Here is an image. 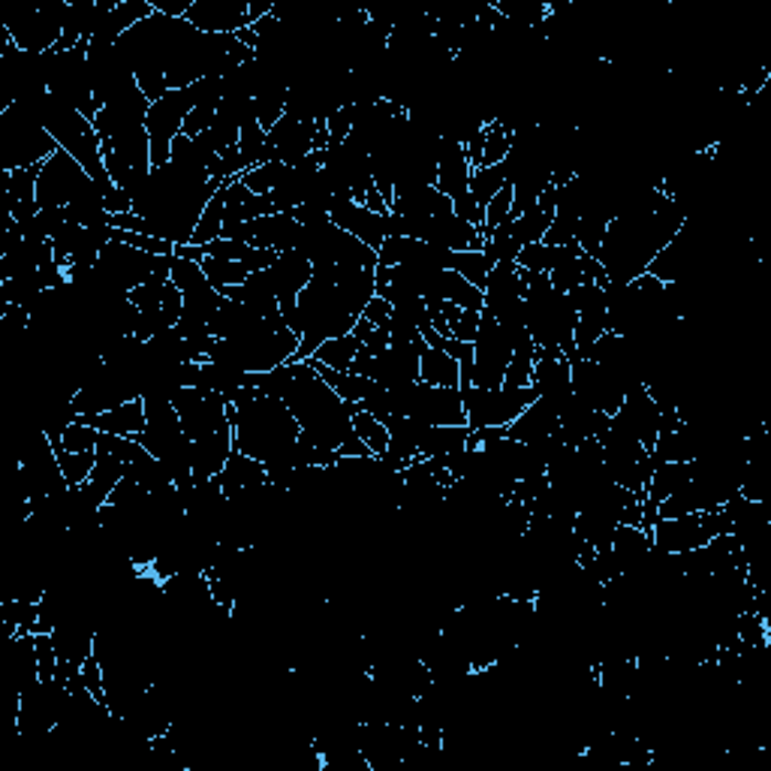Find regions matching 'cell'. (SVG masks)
<instances>
[{"label": "cell", "instance_id": "5b68a950", "mask_svg": "<svg viewBox=\"0 0 771 771\" xmlns=\"http://www.w3.org/2000/svg\"><path fill=\"white\" fill-rule=\"evenodd\" d=\"M389 392H392L395 416H404L419 425H467L462 389H443V385L416 380V383L398 385Z\"/></svg>", "mask_w": 771, "mask_h": 771}, {"label": "cell", "instance_id": "d6986e66", "mask_svg": "<svg viewBox=\"0 0 771 771\" xmlns=\"http://www.w3.org/2000/svg\"><path fill=\"white\" fill-rule=\"evenodd\" d=\"M184 19L209 36H235L244 28H251L247 0H193Z\"/></svg>", "mask_w": 771, "mask_h": 771}, {"label": "cell", "instance_id": "8992f818", "mask_svg": "<svg viewBox=\"0 0 771 771\" xmlns=\"http://www.w3.org/2000/svg\"><path fill=\"white\" fill-rule=\"evenodd\" d=\"M169 277H172V284L184 296V314H181L176 331L184 341L197 338V335H205L211 317L221 310L223 296L211 287V281L202 272V265L193 263V260H184V256H172V275Z\"/></svg>", "mask_w": 771, "mask_h": 771}, {"label": "cell", "instance_id": "680465c9", "mask_svg": "<svg viewBox=\"0 0 771 771\" xmlns=\"http://www.w3.org/2000/svg\"><path fill=\"white\" fill-rule=\"evenodd\" d=\"M112 230L122 232H148L145 230V221L136 214V211H127V214H109Z\"/></svg>", "mask_w": 771, "mask_h": 771}, {"label": "cell", "instance_id": "4dcf8cb0", "mask_svg": "<svg viewBox=\"0 0 771 771\" xmlns=\"http://www.w3.org/2000/svg\"><path fill=\"white\" fill-rule=\"evenodd\" d=\"M419 380L429 385H443V389H462V365L446 350L425 344L419 350Z\"/></svg>", "mask_w": 771, "mask_h": 771}, {"label": "cell", "instance_id": "7bdbcfd3", "mask_svg": "<svg viewBox=\"0 0 771 771\" xmlns=\"http://www.w3.org/2000/svg\"><path fill=\"white\" fill-rule=\"evenodd\" d=\"M504 184H507V166L504 163L483 166V169L471 172V193L483 209L504 190Z\"/></svg>", "mask_w": 771, "mask_h": 771}, {"label": "cell", "instance_id": "484cf974", "mask_svg": "<svg viewBox=\"0 0 771 771\" xmlns=\"http://www.w3.org/2000/svg\"><path fill=\"white\" fill-rule=\"evenodd\" d=\"M151 12H155L151 0H122L115 10H109L106 15H103V19H99L97 31H94V36H91V40L115 45L118 40H122L124 33L133 31V28H136L139 22H145Z\"/></svg>", "mask_w": 771, "mask_h": 771}, {"label": "cell", "instance_id": "91938a15", "mask_svg": "<svg viewBox=\"0 0 771 771\" xmlns=\"http://www.w3.org/2000/svg\"><path fill=\"white\" fill-rule=\"evenodd\" d=\"M558 202H561V188H558V184L551 181L549 188H546L540 193V199H537V205H540V209L546 211L549 218H555V211H558Z\"/></svg>", "mask_w": 771, "mask_h": 771}, {"label": "cell", "instance_id": "d590c367", "mask_svg": "<svg viewBox=\"0 0 771 771\" xmlns=\"http://www.w3.org/2000/svg\"><path fill=\"white\" fill-rule=\"evenodd\" d=\"M362 350V338H356L353 331L350 335H341V338H331V341L320 344L310 362H320L326 368H335V371H350L356 353Z\"/></svg>", "mask_w": 771, "mask_h": 771}, {"label": "cell", "instance_id": "f6af8a7d", "mask_svg": "<svg viewBox=\"0 0 771 771\" xmlns=\"http://www.w3.org/2000/svg\"><path fill=\"white\" fill-rule=\"evenodd\" d=\"M284 172H287V163L268 160V163H260L254 166V169H247L239 181H242L244 188L251 190V193H256V197H268V193L281 184Z\"/></svg>", "mask_w": 771, "mask_h": 771}, {"label": "cell", "instance_id": "9f6ffc18", "mask_svg": "<svg viewBox=\"0 0 771 771\" xmlns=\"http://www.w3.org/2000/svg\"><path fill=\"white\" fill-rule=\"evenodd\" d=\"M214 115H218V109H209V106H197V109L190 112L188 122H184V136H202V133L211 130V124H214Z\"/></svg>", "mask_w": 771, "mask_h": 771}, {"label": "cell", "instance_id": "1f68e13d", "mask_svg": "<svg viewBox=\"0 0 771 771\" xmlns=\"http://www.w3.org/2000/svg\"><path fill=\"white\" fill-rule=\"evenodd\" d=\"M537 353H540V347H537V341L530 338V331H521L516 341H513V359H509L507 374H504V385H507V389L534 385Z\"/></svg>", "mask_w": 771, "mask_h": 771}, {"label": "cell", "instance_id": "603a6c76", "mask_svg": "<svg viewBox=\"0 0 771 771\" xmlns=\"http://www.w3.org/2000/svg\"><path fill=\"white\" fill-rule=\"evenodd\" d=\"M558 434H561V419H558V410L551 408L546 398H537L521 416L513 419L507 425L509 441L525 443V446H540V443L551 441Z\"/></svg>", "mask_w": 771, "mask_h": 771}, {"label": "cell", "instance_id": "ac0fdd59", "mask_svg": "<svg viewBox=\"0 0 771 771\" xmlns=\"http://www.w3.org/2000/svg\"><path fill=\"white\" fill-rule=\"evenodd\" d=\"M320 130V122H296L284 115L281 122L265 133L263 163L277 160V163H298L308 155H314V136Z\"/></svg>", "mask_w": 771, "mask_h": 771}, {"label": "cell", "instance_id": "8d00e7d4", "mask_svg": "<svg viewBox=\"0 0 771 771\" xmlns=\"http://www.w3.org/2000/svg\"><path fill=\"white\" fill-rule=\"evenodd\" d=\"M441 293H443V302H452L455 308L462 310H479L485 308V293L479 287H474L471 281H464L458 272H443V281H441Z\"/></svg>", "mask_w": 771, "mask_h": 771}, {"label": "cell", "instance_id": "db71d44e", "mask_svg": "<svg viewBox=\"0 0 771 771\" xmlns=\"http://www.w3.org/2000/svg\"><path fill=\"white\" fill-rule=\"evenodd\" d=\"M452 209H455V214H458L462 221H467L471 226H476V230H483L485 226V209L479 205V202H476L471 190H467V193H462V197L452 199Z\"/></svg>", "mask_w": 771, "mask_h": 771}, {"label": "cell", "instance_id": "7402d4cb", "mask_svg": "<svg viewBox=\"0 0 771 771\" xmlns=\"http://www.w3.org/2000/svg\"><path fill=\"white\" fill-rule=\"evenodd\" d=\"M268 275V284L275 289V296L281 305H293L302 296V289L308 287L310 277H314V265L302 251H287V254H277L275 265L265 268Z\"/></svg>", "mask_w": 771, "mask_h": 771}, {"label": "cell", "instance_id": "cb8c5ba5", "mask_svg": "<svg viewBox=\"0 0 771 771\" xmlns=\"http://www.w3.org/2000/svg\"><path fill=\"white\" fill-rule=\"evenodd\" d=\"M471 172H474V166L464 155V145L458 139L443 136L441 151H437V184L434 188L450 199L462 197L471 190Z\"/></svg>", "mask_w": 771, "mask_h": 771}, {"label": "cell", "instance_id": "c3c4849f", "mask_svg": "<svg viewBox=\"0 0 771 771\" xmlns=\"http://www.w3.org/2000/svg\"><path fill=\"white\" fill-rule=\"evenodd\" d=\"M443 314H446V323H450L452 338L474 344L476 331H479V314H483V310L476 314V310H462L455 308L452 302H443Z\"/></svg>", "mask_w": 771, "mask_h": 771}, {"label": "cell", "instance_id": "4316f807", "mask_svg": "<svg viewBox=\"0 0 771 771\" xmlns=\"http://www.w3.org/2000/svg\"><path fill=\"white\" fill-rule=\"evenodd\" d=\"M218 483H221L223 495L239 497L251 488H260V485L268 483V471H265L263 462H256L251 455H242V452H232L223 471L218 474Z\"/></svg>", "mask_w": 771, "mask_h": 771}, {"label": "cell", "instance_id": "7dc6e473", "mask_svg": "<svg viewBox=\"0 0 771 771\" xmlns=\"http://www.w3.org/2000/svg\"><path fill=\"white\" fill-rule=\"evenodd\" d=\"M555 256H558V247H549V244H525L516 256V265L528 275H549L551 265H555Z\"/></svg>", "mask_w": 771, "mask_h": 771}, {"label": "cell", "instance_id": "ba28073f", "mask_svg": "<svg viewBox=\"0 0 771 771\" xmlns=\"http://www.w3.org/2000/svg\"><path fill=\"white\" fill-rule=\"evenodd\" d=\"M720 534H732V521H729L724 509H717V513H690V516L678 518H657V525L651 530V542L661 551L678 555V551L703 549Z\"/></svg>", "mask_w": 771, "mask_h": 771}, {"label": "cell", "instance_id": "681fc988", "mask_svg": "<svg viewBox=\"0 0 771 771\" xmlns=\"http://www.w3.org/2000/svg\"><path fill=\"white\" fill-rule=\"evenodd\" d=\"M166 284H169V275H151L145 284H139V287L133 289L127 298H130L133 305H136L139 310L160 308V305H163Z\"/></svg>", "mask_w": 771, "mask_h": 771}, {"label": "cell", "instance_id": "6f0895ef", "mask_svg": "<svg viewBox=\"0 0 771 771\" xmlns=\"http://www.w3.org/2000/svg\"><path fill=\"white\" fill-rule=\"evenodd\" d=\"M362 320L371 323L374 329H389V323H392V305H389L385 298L374 296L368 302V308L362 310Z\"/></svg>", "mask_w": 771, "mask_h": 771}, {"label": "cell", "instance_id": "ffe728a7", "mask_svg": "<svg viewBox=\"0 0 771 771\" xmlns=\"http://www.w3.org/2000/svg\"><path fill=\"white\" fill-rule=\"evenodd\" d=\"M329 221L338 226V230L350 232L353 239H359L362 244H368L371 251H380V244L385 242L389 235V214H374L365 205L353 202V199H338L329 211Z\"/></svg>", "mask_w": 771, "mask_h": 771}, {"label": "cell", "instance_id": "f546056e", "mask_svg": "<svg viewBox=\"0 0 771 771\" xmlns=\"http://www.w3.org/2000/svg\"><path fill=\"white\" fill-rule=\"evenodd\" d=\"M471 429L467 425H419L416 446L419 458H443L455 455L467 446Z\"/></svg>", "mask_w": 771, "mask_h": 771}, {"label": "cell", "instance_id": "11a10c76", "mask_svg": "<svg viewBox=\"0 0 771 771\" xmlns=\"http://www.w3.org/2000/svg\"><path fill=\"white\" fill-rule=\"evenodd\" d=\"M326 130H329V145H341L353 130V106H344V109L335 112L326 122Z\"/></svg>", "mask_w": 771, "mask_h": 771}, {"label": "cell", "instance_id": "74e56055", "mask_svg": "<svg viewBox=\"0 0 771 771\" xmlns=\"http://www.w3.org/2000/svg\"><path fill=\"white\" fill-rule=\"evenodd\" d=\"M446 268H450V272H458V275H462L464 281H471L474 287L485 289L488 275H492V268H495V260L485 254V251H464V254H455V251H452Z\"/></svg>", "mask_w": 771, "mask_h": 771}, {"label": "cell", "instance_id": "d6a6232c", "mask_svg": "<svg viewBox=\"0 0 771 771\" xmlns=\"http://www.w3.org/2000/svg\"><path fill=\"white\" fill-rule=\"evenodd\" d=\"M651 537L642 528H633V525H617L615 534H612V551H615L621 570H633L636 563L651 551Z\"/></svg>", "mask_w": 771, "mask_h": 771}, {"label": "cell", "instance_id": "6da1fadb", "mask_svg": "<svg viewBox=\"0 0 771 771\" xmlns=\"http://www.w3.org/2000/svg\"><path fill=\"white\" fill-rule=\"evenodd\" d=\"M221 188V181H214L209 172L169 160L166 166H155L142 188L133 193V211L145 221L148 235L181 247L193 242V230L202 211Z\"/></svg>", "mask_w": 771, "mask_h": 771}, {"label": "cell", "instance_id": "f5cc1de1", "mask_svg": "<svg viewBox=\"0 0 771 771\" xmlns=\"http://www.w3.org/2000/svg\"><path fill=\"white\" fill-rule=\"evenodd\" d=\"M36 654H40V682L57 678V648L52 633H36Z\"/></svg>", "mask_w": 771, "mask_h": 771}, {"label": "cell", "instance_id": "2e32d148", "mask_svg": "<svg viewBox=\"0 0 771 771\" xmlns=\"http://www.w3.org/2000/svg\"><path fill=\"white\" fill-rule=\"evenodd\" d=\"M298 235H302V223L289 211H277V214H265V218L247 221L242 226L223 230L221 239H235V242H247L251 247L287 254L298 244Z\"/></svg>", "mask_w": 771, "mask_h": 771}, {"label": "cell", "instance_id": "9c48e42d", "mask_svg": "<svg viewBox=\"0 0 771 771\" xmlns=\"http://www.w3.org/2000/svg\"><path fill=\"white\" fill-rule=\"evenodd\" d=\"M193 109H197L193 88L169 91L166 97L151 103L148 118H145V130H148V139H151V169L169 163L172 142H176V136H181L184 122H188V115Z\"/></svg>", "mask_w": 771, "mask_h": 771}, {"label": "cell", "instance_id": "8fae6325", "mask_svg": "<svg viewBox=\"0 0 771 771\" xmlns=\"http://www.w3.org/2000/svg\"><path fill=\"white\" fill-rule=\"evenodd\" d=\"M513 359V341L500 323L483 308L479 314V331L474 338V383L476 389H500Z\"/></svg>", "mask_w": 771, "mask_h": 771}, {"label": "cell", "instance_id": "e0dca14e", "mask_svg": "<svg viewBox=\"0 0 771 771\" xmlns=\"http://www.w3.org/2000/svg\"><path fill=\"white\" fill-rule=\"evenodd\" d=\"M570 385H573V395L582 401L584 408L596 410V413L612 416L624 401V389L591 359H573L570 362Z\"/></svg>", "mask_w": 771, "mask_h": 771}, {"label": "cell", "instance_id": "30bf717a", "mask_svg": "<svg viewBox=\"0 0 771 771\" xmlns=\"http://www.w3.org/2000/svg\"><path fill=\"white\" fill-rule=\"evenodd\" d=\"M66 15H70V3L55 0V3H45V7H36V10L12 15L3 28L22 52L45 55V52H55L57 40L64 36Z\"/></svg>", "mask_w": 771, "mask_h": 771}, {"label": "cell", "instance_id": "ee69618b", "mask_svg": "<svg viewBox=\"0 0 771 771\" xmlns=\"http://www.w3.org/2000/svg\"><path fill=\"white\" fill-rule=\"evenodd\" d=\"M353 431H356V437L371 450V455H383V452L389 450V431H385L383 422L371 416V413H365V410L356 408Z\"/></svg>", "mask_w": 771, "mask_h": 771}, {"label": "cell", "instance_id": "7c38bea8", "mask_svg": "<svg viewBox=\"0 0 771 771\" xmlns=\"http://www.w3.org/2000/svg\"><path fill=\"white\" fill-rule=\"evenodd\" d=\"M97 181L82 169V166L66 155L57 151L55 157H49L40 169V181H36V202L40 209H66L73 199L82 193H88Z\"/></svg>", "mask_w": 771, "mask_h": 771}, {"label": "cell", "instance_id": "836d02e7", "mask_svg": "<svg viewBox=\"0 0 771 771\" xmlns=\"http://www.w3.org/2000/svg\"><path fill=\"white\" fill-rule=\"evenodd\" d=\"M579 256H582V247L575 242L558 247V256H555V265H551L549 272L551 287L558 289V293H573L575 287H582L584 284Z\"/></svg>", "mask_w": 771, "mask_h": 771}, {"label": "cell", "instance_id": "83f0119b", "mask_svg": "<svg viewBox=\"0 0 771 771\" xmlns=\"http://www.w3.org/2000/svg\"><path fill=\"white\" fill-rule=\"evenodd\" d=\"M235 452V441H232V429L218 431V434H209L202 441L193 443V458H190V467H193V479L202 483V479H211L223 471V464Z\"/></svg>", "mask_w": 771, "mask_h": 771}, {"label": "cell", "instance_id": "44dd1931", "mask_svg": "<svg viewBox=\"0 0 771 771\" xmlns=\"http://www.w3.org/2000/svg\"><path fill=\"white\" fill-rule=\"evenodd\" d=\"M534 385L540 398H546L551 408L558 410L573 398V385H570V359L558 350V347H540L537 353V368H534Z\"/></svg>", "mask_w": 771, "mask_h": 771}, {"label": "cell", "instance_id": "9a60e30c", "mask_svg": "<svg viewBox=\"0 0 771 771\" xmlns=\"http://www.w3.org/2000/svg\"><path fill=\"white\" fill-rule=\"evenodd\" d=\"M663 425V410L657 408V401L648 395L645 385H636L630 389L621 408L612 413V429L627 434L633 441H640L645 450H654L657 443V434H661Z\"/></svg>", "mask_w": 771, "mask_h": 771}, {"label": "cell", "instance_id": "f907efd6", "mask_svg": "<svg viewBox=\"0 0 771 771\" xmlns=\"http://www.w3.org/2000/svg\"><path fill=\"white\" fill-rule=\"evenodd\" d=\"M513 202H516V197H513V184H504V190H500V193L485 205L483 235H492L500 223L509 221V214H513Z\"/></svg>", "mask_w": 771, "mask_h": 771}, {"label": "cell", "instance_id": "3957f363", "mask_svg": "<svg viewBox=\"0 0 771 771\" xmlns=\"http://www.w3.org/2000/svg\"><path fill=\"white\" fill-rule=\"evenodd\" d=\"M289 371L293 383L284 395V404L293 410L302 434L338 455H371L353 431L356 404L338 398V392L317 374L310 362H289Z\"/></svg>", "mask_w": 771, "mask_h": 771}, {"label": "cell", "instance_id": "5bb4252c", "mask_svg": "<svg viewBox=\"0 0 771 771\" xmlns=\"http://www.w3.org/2000/svg\"><path fill=\"white\" fill-rule=\"evenodd\" d=\"M139 398V389L124 380L122 374H115L109 365L99 362L85 383L78 385L76 398H73V408H76L78 416H94V413H106V410H115L127 404V401H136Z\"/></svg>", "mask_w": 771, "mask_h": 771}, {"label": "cell", "instance_id": "816d5d0a", "mask_svg": "<svg viewBox=\"0 0 771 771\" xmlns=\"http://www.w3.org/2000/svg\"><path fill=\"white\" fill-rule=\"evenodd\" d=\"M97 441H99L97 429H91V425H85V422H73V425L66 429L64 441L55 443V446H64V450L70 452H94L97 450Z\"/></svg>", "mask_w": 771, "mask_h": 771}, {"label": "cell", "instance_id": "d4e9b609", "mask_svg": "<svg viewBox=\"0 0 771 771\" xmlns=\"http://www.w3.org/2000/svg\"><path fill=\"white\" fill-rule=\"evenodd\" d=\"M124 476H127V462L115 458L112 452L97 450V464H94V471H91L88 483L78 485V492H82V497L88 500L91 507L103 509Z\"/></svg>", "mask_w": 771, "mask_h": 771}, {"label": "cell", "instance_id": "f1b7e54d", "mask_svg": "<svg viewBox=\"0 0 771 771\" xmlns=\"http://www.w3.org/2000/svg\"><path fill=\"white\" fill-rule=\"evenodd\" d=\"M78 422H85L91 429L103 431V434H118V437H133L139 434L148 425V416H145L142 398L136 401H127L122 408L106 410V413H94V416H78Z\"/></svg>", "mask_w": 771, "mask_h": 771}, {"label": "cell", "instance_id": "94428289", "mask_svg": "<svg viewBox=\"0 0 771 771\" xmlns=\"http://www.w3.org/2000/svg\"><path fill=\"white\" fill-rule=\"evenodd\" d=\"M365 350L371 356H380L389 350V329H371V335L365 338Z\"/></svg>", "mask_w": 771, "mask_h": 771}, {"label": "cell", "instance_id": "bcb514c9", "mask_svg": "<svg viewBox=\"0 0 771 771\" xmlns=\"http://www.w3.org/2000/svg\"><path fill=\"white\" fill-rule=\"evenodd\" d=\"M606 230H609V218H603V214H584L582 221H579V226H575V235L573 242L582 247V254L594 256L600 254V244H603V239H606Z\"/></svg>", "mask_w": 771, "mask_h": 771}, {"label": "cell", "instance_id": "ab89813d", "mask_svg": "<svg viewBox=\"0 0 771 771\" xmlns=\"http://www.w3.org/2000/svg\"><path fill=\"white\" fill-rule=\"evenodd\" d=\"M551 226V218L540 205H530L528 211H521L518 218H513V239H516L521 247L525 244H537L546 239V232Z\"/></svg>", "mask_w": 771, "mask_h": 771}, {"label": "cell", "instance_id": "4fadbf2b", "mask_svg": "<svg viewBox=\"0 0 771 771\" xmlns=\"http://www.w3.org/2000/svg\"><path fill=\"white\" fill-rule=\"evenodd\" d=\"M172 404L181 419V429L193 443L209 437V434H218V431L232 429L230 404L214 392L202 395L199 389H178L172 395Z\"/></svg>", "mask_w": 771, "mask_h": 771}, {"label": "cell", "instance_id": "52a82bcc", "mask_svg": "<svg viewBox=\"0 0 771 771\" xmlns=\"http://www.w3.org/2000/svg\"><path fill=\"white\" fill-rule=\"evenodd\" d=\"M540 398L537 385H521V389H476V385H464V416H467V429H495V425H509L513 419H518L525 410Z\"/></svg>", "mask_w": 771, "mask_h": 771}, {"label": "cell", "instance_id": "7a4b0ae2", "mask_svg": "<svg viewBox=\"0 0 771 771\" xmlns=\"http://www.w3.org/2000/svg\"><path fill=\"white\" fill-rule=\"evenodd\" d=\"M230 419L235 452L263 462L268 483L287 492L289 474L296 471V443L302 434L293 410L281 398H265L256 395L254 389H242L232 398Z\"/></svg>", "mask_w": 771, "mask_h": 771}, {"label": "cell", "instance_id": "60d3db41", "mask_svg": "<svg viewBox=\"0 0 771 771\" xmlns=\"http://www.w3.org/2000/svg\"><path fill=\"white\" fill-rule=\"evenodd\" d=\"M55 455H57V464H61V471H64V479L70 488H78V485L88 483L91 471H94V464H97V450L94 452H70V450H64V446H55Z\"/></svg>", "mask_w": 771, "mask_h": 771}, {"label": "cell", "instance_id": "f35d334b", "mask_svg": "<svg viewBox=\"0 0 771 771\" xmlns=\"http://www.w3.org/2000/svg\"><path fill=\"white\" fill-rule=\"evenodd\" d=\"M223 211H226V197H223V188L211 197V202L205 205V211H202V218H199L197 230H193V242L197 247H202V244H211L221 239L223 232Z\"/></svg>", "mask_w": 771, "mask_h": 771}, {"label": "cell", "instance_id": "277c9868", "mask_svg": "<svg viewBox=\"0 0 771 771\" xmlns=\"http://www.w3.org/2000/svg\"><path fill=\"white\" fill-rule=\"evenodd\" d=\"M57 151L61 148L55 136L31 112L22 109L19 103H12L10 109H0V172L40 166Z\"/></svg>", "mask_w": 771, "mask_h": 771}, {"label": "cell", "instance_id": "e575fe53", "mask_svg": "<svg viewBox=\"0 0 771 771\" xmlns=\"http://www.w3.org/2000/svg\"><path fill=\"white\" fill-rule=\"evenodd\" d=\"M305 362H310V359H305ZM314 368H317V374L326 380V383L338 392V398H344L347 404H362V398L371 392V385H374V380H368V377H359V374H350V371H335V368H326V365L320 362H310Z\"/></svg>", "mask_w": 771, "mask_h": 771}, {"label": "cell", "instance_id": "b9f144b4", "mask_svg": "<svg viewBox=\"0 0 771 771\" xmlns=\"http://www.w3.org/2000/svg\"><path fill=\"white\" fill-rule=\"evenodd\" d=\"M202 272L211 281V287L223 289V287H242L244 281L251 277L247 265L244 263H230V260H214V256H202Z\"/></svg>", "mask_w": 771, "mask_h": 771}]
</instances>
